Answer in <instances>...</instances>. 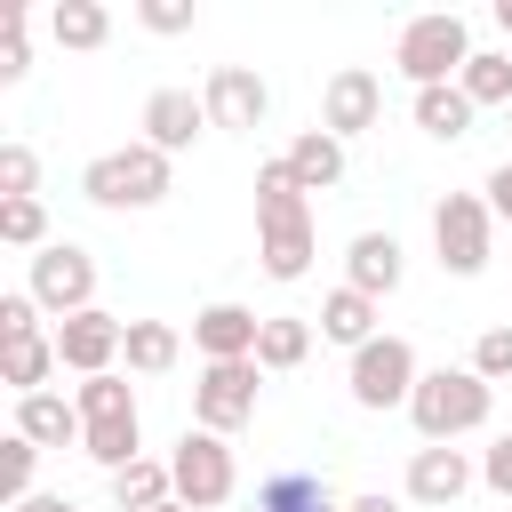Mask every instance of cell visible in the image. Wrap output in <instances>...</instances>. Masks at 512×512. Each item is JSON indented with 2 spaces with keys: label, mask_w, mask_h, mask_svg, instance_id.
<instances>
[{
  "label": "cell",
  "mask_w": 512,
  "mask_h": 512,
  "mask_svg": "<svg viewBox=\"0 0 512 512\" xmlns=\"http://www.w3.org/2000/svg\"><path fill=\"white\" fill-rule=\"evenodd\" d=\"M312 200H304V184H296V168L288 160H264L256 168V256H264V272L272 280H304L312 272Z\"/></svg>",
  "instance_id": "obj_1"
},
{
  "label": "cell",
  "mask_w": 512,
  "mask_h": 512,
  "mask_svg": "<svg viewBox=\"0 0 512 512\" xmlns=\"http://www.w3.org/2000/svg\"><path fill=\"white\" fill-rule=\"evenodd\" d=\"M72 408H80V456H96L104 472H128L144 456V416H136V392L120 376H88L72 392Z\"/></svg>",
  "instance_id": "obj_2"
},
{
  "label": "cell",
  "mask_w": 512,
  "mask_h": 512,
  "mask_svg": "<svg viewBox=\"0 0 512 512\" xmlns=\"http://www.w3.org/2000/svg\"><path fill=\"white\" fill-rule=\"evenodd\" d=\"M488 400H496V384H488V376H472V368H432V376L416 384L408 416H416L424 448H456L464 432H480V424H488Z\"/></svg>",
  "instance_id": "obj_3"
},
{
  "label": "cell",
  "mask_w": 512,
  "mask_h": 512,
  "mask_svg": "<svg viewBox=\"0 0 512 512\" xmlns=\"http://www.w3.org/2000/svg\"><path fill=\"white\" fill-rule=\"evenodd\" d=\"M392 64H400V80H408V88H448V80H464V64H472V32H464V16H456V8L408 16V24H400Z\"/></svg>",
  "instance_id": "obj_4"
},
{
  "label": "cell",
  "mask_w": 512,
  "mask_h": 512,
  "mask_svg": "<svg viewBox=\"0 0 512 512\" xmlns=\"http://www.w3.org/2000/svg\"><path fill=\"white\" fill-rule=\"evenodd\" d=\"M80 192H88L96 208H160V200H168V152L120 144V152H104V160L80 168Z\"/></svg>",
  "instance_id": "obj_5"
},
{
  "label": "cell",
  "mask_w": 512,
  "mask_h": 512,
  "mask_svg": "<svg viewBox=\"0 0 512 512\" xmlns=\"http://www.w3.org/2000/svg\"><path fill=\"white\" fill-rule=\"evenodd\" d=\"M168 472H176V504H192V512H216L240 488V464H232L224 432H184L168 448Z\"/></svg>",
  "instance_id": "obj_6"
},
{
  "label": "cell",
  "mask_w": 512,
  "mask_h": 512,
  "mask_svg": "<svg viewBox=\"0 0 512 512\" xmlns=\"http://www.w3.org/2000/svg\"><path fill=\"white\" fill-rule=\"evenodd\" d=\"M488 232H496L488 192H448V200L432 208V248H440V272H456V280L488 272Z\"/></svg>",
  "instance_id": "obj_7"
},
{
  "label": "cell",
  "mask_w": 512,
  "mask_h": 512,
  "mask_svg": "<svg viewBox=\"0 0 512 512\" xmlns=\"http://www.w3.org/2000/svg\"><path fill=\"white\" fill-rule=\"evenodd\" d=\"M344 384H352V400H360V408H376V416H384V408H408V400H416L424 368H416L408 336H376V344H360V352H352V376H344Z\"/></svg>",
  "instance_id": "obj_8"
},
{
  "label": "cell",
  "mask_w": 512,
  "mask_h": 512,
  "mask_svg": "<svg viewBox=\"0 0 512 512\" xmlns=\"http://www.w3.org/2000/svg\"><path fill=\"white\" fill-rule=\"evenodd\" d=\"M32 304L40 312H56V320H72V312H96V256L88 248H72V240H48L40 256H32Z\"/></svg>",
  "instance_id": "obj_9"
},
{
  "label": "cell",
  "mask_w": 512,
  "mask_h": 512,
  "mask_svg": "<svg viewBox=\"0 0 512 512\" xmlns=\"http://www.w3.org/2000/svg\"><path fill=\"white\" fill-rule=\"evenodd\" d=\"M256 392H264V368H256V360H208L200 384H192L200 432H240V424L256 416Z\"/></svg>",
  "instance_id": "obj_10"
},
{
  "label": "cell",
  "mask_w": 512,
  "mask_h": 512,
  "mask_svg": "<svg viewBox=\"0 0 512 512\" xmlns=\"http://www.w3.org/2000/svg\"><path fill=\"white\" fill-rule=\"evenodd\" d=\"M120 344H128V320H112V312H72V320H56V360H64L80 384H88V376H112Z\"/></svg>",
  "instance_id": "obj_11"
},
{
  "label": "cell",
  "mask_w": 512,
  "mask_h": 512,
  "mask_svg": "<svg viewBox=\"0 0 512 512\" xmlns=\"http://www.w3.org/2000/svg\"><path fill=\"white\" fill-rule=\"evenodd\" d=\"M376 120H384V80L360 72V64H344V72L320 88V128L344 144V136H360V128H376Z\"/></svg>",
  "instance_id": "obj_12"
},
{
  "label": "cell",
  "mask_w": 512,
  "mask_h": 512,
  "mask_svg": "<svg viewBox=\"0 0 512 512\" xmlns=\"http://www.w3.org/2000/svg\"><path fill=\"white\" fill-rule=\"evenodd\" d=\"M200 104H208V128H264L272 88H264L248 64H216V72H208V88H200Z\"/></svg>",
  "instance_id": "obj_13"
},
{
  "label": "cell",
  "mask_w": 512,
  "mask_h": 512,
  "mask_svg": "<svg viewBox=\"0 0 512 512\" xmlns=\"http://www.w3.org/2000/svg\"><path fill=\"white\" fill-rule=\"evenodd\" d=\"M200 128H208V104H200L192 88H152V96H144V144H152V152L176 160Z\"/></svg>",
  "instance_id": "obj_14"
},
{
  "label": "cell",
  "mask_w": 512,
  "mask_h": 512,
  "mask_svg": "<svg viewBox=\"0 0 512 512\" xmlns=\"http://www.w3.org/2000/svg\"><path fill=\"white\" fill-rule=\"evenodd\" d=\"M256 336H264V320H256L248 304H208V312L192 320L200 360H256Z\"/></svg>",
  "instance_id": "obj_15"
},
{
  "label": "cell",
  "mask_w": 512,
  "mask_h": 512,
  "mask_svg": "<svg viewBox=\"0 0 512 512\" xmlns=\"http://www.w3.org/2000/svg\"><path fill=\"white\" fill-rule=\"evenodd\" d=\"M400 272H408V264H400V240H392V232H360V240L344 248V288H360V296H376V304L400 288Z\"/></svg>",
  "instance_id": "obj_16"
},
{
  "label": "cell",
  "mask_w": 512,
  "mask_h": 512,
  "mask_svg": "<svg viewBox=\"0 0 512 512\" xmlns=\"http://www.w3.org/2000/svg\"><path fill=\"white\" fill-rule=\"evenodd\" d=\"M464 488H472L464 448H416V456H408V496H416V504H432V512H440V504H456Z\"/></svg>",
  "instance_id": "obj_17"
},
{
  "label": "cell",
  "mask_w": 512,
  "mask_h": 512,
  "mask_svg": "<svg viewBox=\"0 0 512 512\" xmlns=\"http://www.w3.org/2000/svg\"><path fill=\"white\" fill-rule=\"evenodd\" d=\"M16 432L32 448H80V408L64 392H32V400H16Z\"/></svg>",
  "instance_id": "obj_18"
},
{
  "label": "cell",
  "mask_w": 512,
  "mask_h": 512,
  "mask_svg": "<svg viewBox=\"0 0 512 512\" xmlns=\"http://www.w3.org/2000/svg\"><path fill=\"white\" fill-rule=\"evenodd\" d=\"M280 160L296 168V184H304V192H336V184H344V144H336L328 128H304Z\"/></svg>",
  "instance_id": "obj_19"
},
{
  "label": "cell",
  "mask_w": 512,
  "mask_h": 512,
  "mask_svg": "<svg viewBox=\"0 0 512 512\" xmlns=\"http://www.w3.org/2000/svg\"><path fill=\"white\" fill-rule=\"evenodd\" d=\"M64 360H56V336H24V344H0V376H8V392L16 400H32V392H48V376H56Z\"/></svg>",
  "instance_id": "obj_20"
},
{
  "label": "cell",
  "mask_w": 512,
  "mask_h": 512,
  "mask_svg": "<svg viewBox=\"0 0 512 512\" xmlns=\"http://www.w3.org/2000/svg\"><path fill=\"white\" fill-rule=\"evenodd\" d=\"M176 496V472H168V456H136L128 472H112V504L120 512H160Z\"/></svg>",
  "instance_id": "obj_21"
},
{
  "label": "cell",
  "mask_w": 512,
  "mask_h": 512,
  "mask_svg": "<svg viewBox=\"0 0 512 512\" xmlns=\"http://www.w3.org/2000/svg\"><path fill=\"white\" fill-rule=\"evenodd\" d=\"M256 512H344V504H336V488L320 472H272L256 488Z\"/></svg>",
  "instance_id": "obj_22"
},
{
  "label": "cell",
  "mask_w": 512,
  "mask_h": 512,
  "mask_svg": "<svg viewBox=\"0 0 512 512\" xmlns=\"http://www.w3.org/2000/svg\"><path fill=\"white\" fill-rule=\"evenodd\" d=\"M472 112H480V104H472L456 80H448V88H416V128H424V136H440V144L472 136Z\"/></svg>",
  "instance_id": "obj_23"
},
{
  "label": "cell",
  "mask_w": 512,
  "mask_h": 512,
  "mask_svg": "<svg viewBox=\"0 0 512 512\" xmlns=\"http://www.w3.org/2000/svg\"><path fill=\"white\" fill-rule=\"evenodd\" d=\"M320 336L328 344H376V296H360V288H336L328 304H320Z\"/></svg>",
  "instance_id": "obj_24"
},
{
  "label": "cell",
  "mask_w": 512,
  "mask_h": 512,
  "mask_svg": "<svg viewBox=\"0 0 512 512\" xmlns=\"http://www.w3.org/2000/svg\"><path fill=\"white\" fill-rule=\"evenodd\" d=\"M304 352H312V320L272 312V320H264V336H256V368H264V376H280V368H304Z\"/></svg>",
  "instance_id": "obj_25"
},
{
  "label": "cell",
  "mask_w": 512,
  "mask_h": 512,
  "mask_svg": "<svg viewBox=\"0 0 512 512\" xmlns=\"http://www.w3.org/2000/svg\"><path fill=\"white\" fill-rule=\"evenodd\" d=\"M48 32H56L64 48H104V40H112V8H104V0H56V8H48Z\"/></svg>",
  "instance_id": "obj_26"
},
{
  "label": "cell",
  "mask_w": 512,
  "mask_h": 512,
  "mask_svg": "<svg viewBox=\"0 0 512 512\" xmlns=\"http://www.w3.org/2000/svg\"><path fill=\"white\" fill-rule=\"evenodd\" d=\"M176 352H184V336H176L168 320H128V344H120V360H128L136 376H160V368H176Z\"/></svg>",
  "instance_id": "obj_27"
},
{
  "label": "cell",
  "mask_w": 512,
  "mask_h": 512,
  "mask_svg": "<svg viewBox=\"0 0 512 512\" xmlns=\"http://www.w3.org/2000/svg\"><path fill=\"white\" fill-rule=\"evenodd\" d=\"M456 88H464L480 112H488V104H504V112H512V56H496V48H472V64H464V80H456Z\"/></svg>",
  "instance_id": "obj_28"
},
{
  "label": "cell",
  "mask_w": 512,
  "mask_h": 512,
  "mask_svg": "<svg viewBox=\"0 0 512 512\" xmlns=\"http://www.w3.org/2000/svg\"><path fill=\"white\" fill-rule=\"evenodd\" d=\"M32 472H40V448H32L24 432H8V440H0V504H8V512H16L24 496H40Z\"/></svg>",
  "instance_id": "obj_29"
},
{
  "label": "cell",
  "mask_w": 512,
  "mask_h": 512,
  "mask_svg": "<svg viewBox=\"0 0 512 512\" xmlns=\"http://www.w3.org/2000/svg\"><path fill=\"white\" fill-rule=\"evenodd\" d=\"M24 24H32V8L8 0V8H0V80H24V72H32V40H24Z\"/></svg>",
  "instance_id": "obj_30"
},
{
  "label": "cell",
  "mask_w": 512,
  "mask_h": 512,
  "mask_svg": "<svg viewBox=\"0 0 512 512\" xmlns=\"http://www.w3.org/2000/svg\"><path fill=\"white\" fill-rule=\"evenodd\" d=\"M0 240L40 256V248H48V208H40V200H0Z\"/></svg>",
  "instance_id": "obj_31"
},
{
  "label": "cell",
  "mask_w": 512,
  "mask_h": 512,
  "mask_svg": "<svg viewBox=\"0 0 512 512\" xmlns=\"http://www.w3.org/2000/svg\"><path fill=\"white\" fill-rule=\"evenodd\" d=\"M32 184H40V160H32V144H0V200H40Z\"/></svg>",
  "instance_id": "obj_32"
},
{
  "label": "cell",
  "mask_w": 512,
  "mask_h": 512,
  "mask_svg": "<svg viewBox=\"0 0 512 512\" xmlns=\"http://www.w3.org/2000/svg\"><path fill=\"white\" fill-rule=\"evenodd\" d=\"M472 376H488V384L512 376V328H480V344H472Z\"/></svg>",
  "instance_id": "obj_33"
},
{
  "label": "cell",
  "mask_w": 512,
  "mask_h": 512,
  "mask_svg": "<svg viewBox=\"0 0 512 512\" xmlns=\"http://www.w3.org/2000/svg\"><path fill=\"white\" fill-rule=\"evenodd\" d=\"M24 336H40V304H32V288L0 296V344H24Z\"/></svg>",
  "instance_id": "obj_34"
},
{
  "label": "cell",
  "mask_w": 512,
  "mask_h": 512,
  "mask_svg": "<svg viewBox=\"0 0 512 512\" xmlns=\"http://www.w3.org/2000/svg\"><path fill=\"white\" fill-rule=\"evenodd\" d=\"M136 24H144V32H192V0H144Z\"/></svg>",
  "instance_id": "obj_35"
},
{
  "label": "cell",
  "mask_w": 512,
  "mask_h": 512,
  "mask_svg": "<svg viewBox=\"0 0 512 512\" xmlns=\"http://www.w3.org/2000/svg\"><path fill=\"white\" fill-rule=\"evenodd\" d=\"M480 480H488V488H496V496L512 504V432H504V440H496V448L480 456Z\"/></svg>",
  "instance_id": "obj_36"
},
{
  "label": "cell",
  "mask_w": 512,
  "mask_h": 512,
  "mask_svg": "<svg viewBox=\"0 0 512 512\" xmlns=\"http://www.w3.org/2000/svg\"><path fill=\"white\" fill-rule=\"evenodd\" d=\"M488 216H496V224H512V160L488 176Z\"/></svg>",
  "instance_id": "obj_37"
},
{
  "label": "cell",
  "mask_w": 512,
  "mask_h": 512,
  "mask_svg": "<svg viewBox=\"0 0 512 512\" xmlns=\"http://www.w3.org/2000/svg\"><path fill=\"white\" fill-rule=\"evenodd\" d=\"M16 512H80V504H72V496H48V488H40V496H24Z\"/></svg>",
  "instance_id": "obj_38"
},
{
  "label": "cell",
  "mask_w": 512,
  "mask_h": 512,
  "mask_svg": "<svg viewBox=\"0 0 512 512\" xmlns=\"http://www.w3.org/2000/svg\"><path fill=\"white\" fill-rule=\"evenodd\" d=\"M344 512H400V504H392V496H384V488H368V496H352V504H344Z\"/></svg>",
  "instance_id": "obj_39"
},
{
  "label": "cell",
  "mask_w": 512,
  "mask_h": 512,
  "mask_svg": "<svg viewBox=\"0 0 512 512\" xmlns=\"http://www.w3.org/2000/svg\"><path fill=\"white\" fill-rule=\"evenodd\" d=\"M496 24H504V32H512V0H496Z\"/></svg>",
  "instance_id": "obj_40"
},
{
  "label": "cell",
  "mask_w": 512,
  "mask_h": 512,
  "mask_svg": "<svg viewBox=\"0 0 512 512\" xmlns=\"http://www.w3.org/2000/svg\"><path fill=\"white\" fill-rule=\"evenodd\" d=\"M160 512H192V504H176V496H168V504H160Z\"/></svg>",
  "instance_id": "obj_41"
},
{
  "label": "cell",
  "mask_w": 512,
  "mask_h": 512,
  "mask_svg": "<svg viewBox=\"0 0 512 512\" xmlns=\"http://www.w3.org/2000/svg\"><path fill=\"white\" fill-rule=\"evenodd\" d=\"M504 120H512V112H504Z\"/></svg>",
  "instance_id": "obj_42"
}]
</instances>
